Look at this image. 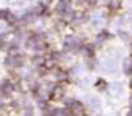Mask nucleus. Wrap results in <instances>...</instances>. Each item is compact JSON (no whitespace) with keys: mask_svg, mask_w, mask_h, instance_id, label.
Returning <instances> with one entry per match:
<instances>
[{"mask_svg":"<svg viewBox=\"0 0 132 116\" xmlns=\"http://www.w3.org/2000/svg\"><path fill=\"white\" fill-rule=\"evenodd\" d=\"M62 95H63L62 90H58V89H56V90H54V93L52 94V98H53L54 101H58V99H60Z\"/></svg>","mask_w":132,"mask_h":116,"instance_id":"1","label":"nucleus"}]
</instances>
